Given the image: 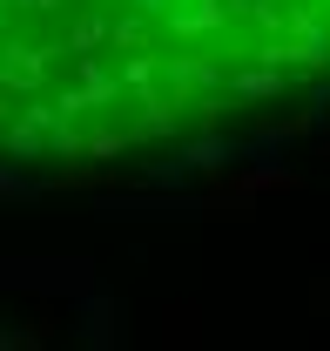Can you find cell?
Returning a JSON list of instances; mask_svg holds the SVG:
<instances>
[{
    "label": "cell",
    "mask_w": 330,
    "mask_h": 351,
    "mask_svg": "<svg viewBox=\"0 0 330 351\" xmlns=\"http://www.w3.org/2000/svg\"><path fill=\"white\" fill-rule=\"evenodd\" d=\"M68 7L54 27L7 47L14 75L0 82V108H27L54 61L75 68L54 108H88L101 54H122V101L128 115L155 122V75H162V122L182 115L209 75L223 68H277V61H324L330 54V0H0L7 27H27Z\"/></svg>",
    "instance_id": "6da1fadb"
}]
</instances>
